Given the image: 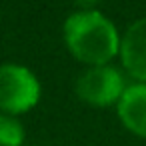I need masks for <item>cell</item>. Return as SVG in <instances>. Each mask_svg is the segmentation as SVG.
I'll list each match as a JSON object with an SVG mask.
<instances>
[{"mask_svg": "<svg viewBox=\"0 0 146 146\" xmlns=\"http://www.w3.org/2000/svg\"><path fill=\"white\" fill-rule=\"evenodd\" d=\"M126 90L124 76L114 66H92L76 80V94L80 100L92 106L118 104Z\"/></svg>", "mask_w": 146, "mask_h": 146, "instance_id": "cell-3", "label": "cell"}, {"mask_svg": "<svg viewBox=\"0 0 146 146\" xmlns=\"http://www.w3.org/2000/svg\"><path fill=\"white\" fill-rule=\"evenodd\" d=\"M40 100V82L32 70L20 64H0V110L22 114L32 110Z\"/></svg>", "mask_w": 146, "mask_h": 146, "instance_id": "cell-2", "label": "cell"}, {"mask_svg": "<svg viewBox=\"0 0 146 146\" xmlns=\"http://www.w3.org/2000/svg\"><path fill=\"white\" fill-rule=\"evenodd\" d=\"M74 2H76L78 6H82L84 10H90V6H94L98 0H74Z\"/></svg>", "mask_w": 146, "mask_h": 146, "instance_id": "cell-7", "label": "cell"}, {"mask_svg": "<svg viewBox=\"0 0 146 146\" xmlns=\"http://www.w3.org/2000/svg\"><path fill=\"white\" fill-rule=\"evenodd\" d=\"M120 58L126 72L140 84H146V18L130 24L120 40Z\"/></svg>", "mask_w": 146, "mask_h": 146, "instance_id": "cell-4", "label": "cell"}, {"mask_svg": "<svg viewBox=\"0 0 146 146\" xmlns=\"http://www.w3.org/2000/svg\"><path fill=\"white\" fill-rule=\"evenodd\" d=\"M118 118L126 130L136 136L146 138V84L126 86L122 98L118 100Z\"/></svg>", "mask_w": 146, "mask_h": 146, "instance_id": "cell-5", "label": "cell"}, {"mask_svg": "<svg viewBox=\"0 0 146 146\" xmlns=\"http://www.w3.org/2000/svg\"><path fill=\"white\" fill-rule=\"evenodd\" d=\"M24 136V126L16 116L0 112V146H22Z\"/></svg>", "mask_w": 146, "mask_h": 146, "instance_id": "cell-6", "label": "cell"}, {"mask_svg": "<svg viewBox=\"0 0 146 146\" xmlns=\"http://www.w3.org/2000/svg\"><path fill=\"white\" fill-rule=\"evenodd\" d=\"M120 36L116 26L98 10H78L64 22V42L70 54L92 66H106L120 54Z\"/></svg>", "mask_w": 146, "mask_h": 146, "instance_id": "cell-1", "label": "cell"}]
</instances>
